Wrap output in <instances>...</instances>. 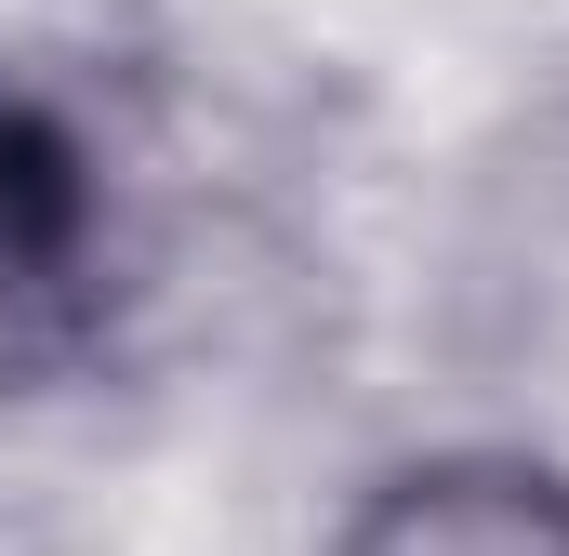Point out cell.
Segmentation results:
<instances>
[{"instance_id":"cell-1","label":"cell","mask_w":569,"mask_h":556,"mask_svg":"<svg viewBox=\"0 0 569 556\" xmlns=\"http://www.w3.org/2000/svg\"><path fill=\"white\" fill-rule=\"evenodd\" d=\"M345 556H569V490L530 464H425L345 530Z\"/></svg>"},{"instance_id":"cell-2","label":"cell","mask_w":569,"mask_h":556,"mask_svg":"<svg viewBox=\"0 0 569 556\" xmlns=\"http://www.w3.org/2000/svg\"><path fill=\"white\" fill-rule=\"evenodd\" d=\"M67 226L80 212H67L53 146L0 120V371H27L53 345V318H67Z\"/></svg>"}]
</instances>
